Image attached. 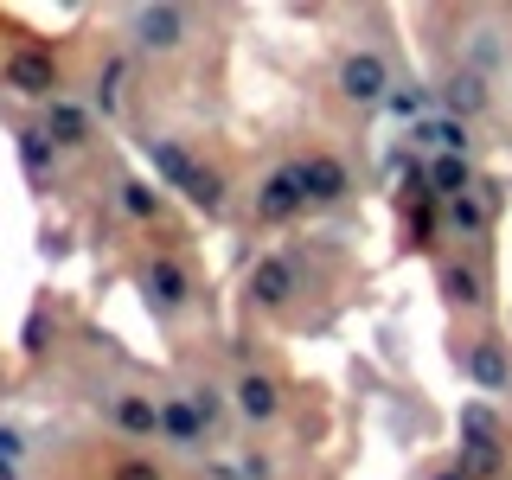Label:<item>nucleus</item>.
<instances>
[{"label":"nucleus","instance_id":"0eeeda50","mask_svg":"<svg viewBox=\"0 0 512 480\" xmlns=\"http://www.w3.org/2000/svg\"><path fill=\"white\" fill-rule=\"evenodd\" d=\"M436 295L448 301L455 327H480V320H493V269H487V250H442L436 256Z\"/></svg>","mask_w":512,"mask_h":480},{"label":"nucleus","instance_id":"412c9836","mask_svg":"<svg viewBox=\"0 0 512 480\" xmlns=\"http://www.w3.org/2000/svg\"><path fill=\"white\" fill-rule=\"evenodd\" d=\"M480 180V173H474V160L468 154H436V160H429V167H423V186H429V199H455V192H468Z\"/></svg>","mask_w":512,"mask_h":480},{"label":"nucleus","instance_id":"423d86ee","mask_svg":"<svg viewBox=\"0 0 512 480\" xmlns=\"http://www.w3.org/2000/svg\"><path fill=\"white\" fill-rule=\"evenodd\" d=\"M224 397H231V423H244L250 436H269L288 416V378L269 359H256V352L237 359V372L224 378Z\"/></svg>","mask_w":512,"mask_h":480},{"label":"nucleus","instance_id":"2eb2a0df","mask_svg":"<svg viewBox=\"0 0 512 480\" xmlns=\"http://www.w3.org/2000/svg\"><path fill=\"white\" fill-rule=\"evenodd\" d=\"M493 218H500V186L493 180H474L468 192L442 199V224H448V237H455V250H487Z\"/></svg>","mask_w":512,"mask_h":480},{"label":"nucleus","instance_id":"39448f33","mask_svg":"<svg viewBox=\"0 0 512 480\" xmlns=\"http://www.w3.org/2000/svg\"><path fill=\"white\" fill-rule=\"evenodd\" d=\"M327 90L340 96L352 116H372V109H384V103H391V90H397L391 52H384V45H372V39L340 45V52L327 58Z\"/></svg>","mask_w":512,"mask_h":480},{"label":"nucleus","instance_id":"b1692460","mask_svg":"<svg viewBox=\"0 0 512 480\" xmlns=\"http://www.w3.org/2000/svg\"><path fill=\"white\" fill-rule=\"evenodd\" d=\"M461 442H493V448H506L500 410H493V404H461Z\"/></svg>","mask_w":512,"mask_h":480},{"label":"nucleus","instance_id":"6e6552de","mask_svg":"<svg viewBox=\"0 0 512 480\" xmlns=\"http://www.w3.org/2000/svg\"><path fill=\"white\" fill-rule=\"evenodd\" d=\"M455 365L480 397H512V340L500 320H480V327H455Z\"/></svg>","mask_w":512,"mask_h":480},{"label":"nucleus","instance_id":"9d476101","mask_svg":"<svg viewBox=\"0 0 512 480\" xmlns=\"http://www.w3.org/2000/svg\"><path fill=\"white\" fill-rule=\"evenodd\" d=\"M90 410L122 436V448H160V397L141 384H96Z\"/></svg>","mask_w":512,"mask_h":480},{"label":"nucleus","instance_id":"f3484780","mask_svg":"<svg viewBox=\"0 0 512 480\" xmlns=\"http://www.w3.org/2000/svg\"><path fill=\"white\" fill-rule=\"evenodd\" d=\"M160 448H173V455H192V461H199V455H218V436L199 423V410H192L180 391L160 397Z\"/></svg>","mask_w":512,"mask_h":480},{"label":"nucleus","instance_id":"393cba45","mask_svg":"<svg viewBox=\"0 0 512 480\" xmlns=\"http://www.w3.org/2000/svg\"><path fill=\"white\" fill-rule=\"evenodd\" d=\"M20 468H26V436L0 423V480H26Z\"/></svg>","mask_w":512,"mask_h":480},{"label":"nucleus","instance_id":"9b49d317","mask_svg":"<svg viewBox=\"0 0 512 480\" xmlns=\"http://www.w3.org/2000/svg\"><path fill=\"white\" fill-rule=\"evenodd\" d=\"M288 160H295V173H301V199H308V212H340V205L359 199V167H352L340 148L314 141V148H301Z\"/></svg>","mask_w":512,"mask_h":480},{"label":"nucleus","instance_id":"f03ea898","mask_svg":"<svg viewBox=\"0 0 512 480\" xmlns=\"http://www.w3.org/2000/svg\"><path fill=\"white\" fill-rule=\"evenodd\" d=\"M141 154L160 173V186L180 192L205 224H224L237 212V180L224 173V160L205 154V141L180 135V128H141Z\"/></svg>","mask_w":512,"mask_h":480},{"label":"nucleus","instance_id":"dca6fc26","mask_svg":"<svg viewBox=\"0 0 512 480\" xmlns=\"http://www.w3.org/2000/svg\"><path fill=\"white\" fill-rule=\"evenodd\" d=\"M436 109L448 122H461V128H474L480 116H493V84L480 71H468V64H442V77H436Z\"/></svg>","mask_w":512,"mask_h":480},{"label":"nucleus","instance_id":"4468645a","mask_svg":"<svg viewBox=\"0 0 512 480\" xmlns=\"http://www.w3.org/2000/svg\"><path fill=\"white\" fill-rule=\"evenodd\" d=\"M32 122H39V135L52 141V148H58L64 160H84V154H96V148H103V122L90 116V103H84L77 90L52 96V103H45Z\"/></svg>","mask_w":512,"mask_h":480},{"label":"nucleus","instance_id":"f8f14e48","mask_svg":"<svg viewBox=\"0 0 512 480\" xmlns=\"http://www.w3.org/2000/svg\"><path fill=\"white\" fill-rule=\"evenodd\" d=\"M0 90L20 96V103H32V109H45L52 96H64L71 84H64V64H58L52 45L20 39V45H7V52H0Z\"/></svg>","mask_w":512,"mask_h":480},{"label":"nucleus","instance_id":"20e7f679","mask_svg":"<svg viewBox=\"0 0 512 480\" xmlns=\"http://www.w3.org/2000/svg\"><path fill=\"white\" fill-rule=\"evenodd\" d=\"M116 45L135 64H180L199 52L205 39V13L199 7H173V0H154V7H122L116 20Z\"/></svg>","mask_w":512,"mask_h":480},{"label":"nucleus","instance_id":"f257e3e1","mask_svg":"<svg viewBox=\"0 0 512 480\" xmlns=\"http://www.w3.org/2000/svg\"><path fill=\"white\" fill-rule=\"evenodd\" d=\"M340 256V237H301V244H276L244 269V314L263 327H301L308 301L327 295V269Z\"/></svg>","mask_w":512,"mask_h":480},{"label":"nucleus","instance_id":"aec40b11","mask_svg":"<svg viewBox=\"0 0 512 480\" xmlns=\"http://www.w3.org/2000/svg\"><path fill=\"white\" fill-rule=\"evenodd\" d=\"M13 141H20V167H26L32 186H58L64 180V154L39 135V122H20V128H13Z\"/></svg>","mask_w":512,"mask_h":480},{"label":"nucleus","instance_id":"a211bd4d","mask_svg":"<svg viewBox=\"0 0 512 480\" xmlns=\"http://www.w3.org/2000/svg\"><path fill=\"white\" fill-rule=\"evenodd\" d=\"M116 212L128 224H141V231H160L167 224V192H154V180H141V173H116Z\"/></svg>","mask_w":512,"mask_h":480},{"label":"nucleus","instance_id":"a878e982","mask_svg":"<svg viewBox=\"0 0 512 480\" xmlns=\"http://www.w3.org/2000/svg\"><path fill=\"white\" fill-rule=\"evenodd\" d=\"M423 480H468V474H461L455 461H436V468H423Z\"/></svg>","mask_w":512,"mask_h":480},{"label":"nucleus","instance_id":"6ab92c4d","mask_svg":"<svg viewBox=\"0 0 512 480\" xmlns=\"http://www.w3.org/2000/svg\"><path fill=\"white\" fill-rule=\"evenodd\" d=\"M173 391H180L186 404L199 410V423L224 442V429H231V397H224V378H212V372H186L180 384H173Z\"/></svg>","mask_w":512,"mask_h":480},{"label":"nucleus","instance_id":"bb28decb","mask_svg":"<svg viewBox=\"0 0 512 480\" xmlns=\"http://www.w3.org/2000/svg\"><path fill=\"white\" fill-rule=\"evenodd\" d=\"M506 340H512V320H506Z\"/></svg>","mask_w":512,"mask_h":480},{"label":"nucleus","instance_id":"1a4fd4ad","mask_svg":"<svg viewBox=\"0 0 512 480\" xmlns=\"http://www.w3.org/2000/svg\"><path fill=\"white\" fill-rule=\"evenodd\" d=\"M308 218V199H301V173L295 160H269L256 173V186L244 192V231H288V224Z\"/></svg>","mask_w":512,"mask_h":480},{"label":"nucleus","instance_id":"5701e85b","mask_svg":"<svg viewBox=\"0 0 512 480\" xmlns=\"http://www.w3.org/2000/svg\"><path fill=\"white\" fill-rule=\"evenodd\" d=\"M103 480H167V461L148 455V448H122V455H109Z\"/></svg>","mask_w":512,"mask_h":480},{"label":"nucleus","instance_id":"ddd939ff","mask_svg":"<svg viewBox=\"0 0 512 480\" xmlns=\"http://www.w3.org/2000/svg\"><path fill=\"white\" fill-rule=\"evenodd\" d=\"M128 84H135V58H128L122 45L109 39L103 52H90L77 96L90 103V116H96V122H122V116H128V103H135V96H128Z\"/></svg>","mask_w":512,"mask_h":480},{"label":"nucleus","instance_id":"4be33fe9","mask_svg":"<svg viewBox=\"0 0 512 480\" xmlns=\"http://www.w3.org/2000/svg\"><path fill=\"white\" fill-rule=\"evenodd\" d=\"M423 148H436V154H468V141H474V128H461V122H448V116H423L410 128Z\"/></svg>","mask_w":512,"mask_h":480},{"label":"nucleus","instance_id":"7ed1b4c3","mask_svg":"<svg viewBox=\"0 0 512 480\" xmlns=\"http://www.w3.org/2000/svg\"><path fill=\"white\" fill-rule=\"evenodd\" d=\"M128 282H135L141 308H148L160 327H186L192 314L212 308V295H205L199 269L180 256V244H154V250L128 256Z\"/></svg>","mask_w":512,"mask_h":480}]
</instances>
